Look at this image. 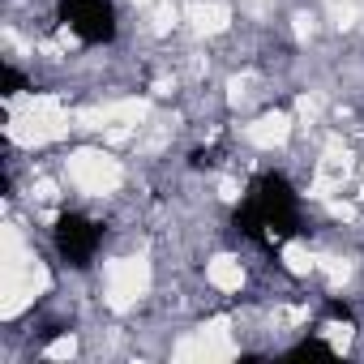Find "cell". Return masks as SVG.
Here are the masks:
<instances>
[{"label":"cell","instance_id":"obj_12","mask_svg":"<svg viewBox=\"0 0 364 364\" xmlns=\"http://www.w3.org/2000/svg\"><path fill=\"white\" fill-rule=\"evenodd\" d=\"M317 266L326 270V279H330V283H347V274H351V262H343V257H321Z\"/></svg>","mask_w":364,"mask_h":364},{"label":"cell","instance_id":"obj_21","mask_svg":"<svg viewBox=\"0 0 364 364\" xmlns=\"http://www.w3.org/2000/svg\"><path fill=\"white\" fill-rule=\"evenodd\" d=\"M133 5H146V0H133Z\"/></svg>","mask_w":364,"mask_h":364},{"label":"cell","instance_id":"obj_2","mask_svg":"<svg viewBox=\"0 0 364 364\" xmlns=\"http://www.w3.org/2000/svg\"><path fill=\"white\" fill-rule=\"evenodd\" d=\"M69 133V112L60 107L56 95H39V99H26L22 107H14L9 116V137L18 146H43V141H56Z\"/></svg>","mask_w":364,"mask_h":364},{"label":"cell","instance_id":"obj_19","mask_svg":"<svg viewBox=\"0 0 364 364\" xmlns=\"http://www.w3.org/2000/svg\"><path fill=\"white\" fill-rule=\"evenodd\" d=\"M219 193H223L228 202H236V198H240V189H236V180H223V185H219Z\"/></svg>","mask_w":364,"mask_h":364},{"label":"cell","instance_id":"obj_18","mask_svg":"<svg viewBox=\"0 0 364 364\" xmlns=\"http://www.w3.org/2000/svg\"><path fill=\"white\" fill-rule=\"evenodd\" d=\"M296 35H300V39H309V35H313V18H304V14H300V18H296Z\"/></svg>","mask_w":364,"mask_h":364},{"label":"cell","instance_id":"obj_11","mask_svg":"<svg viewBox=\"0 0 364 364\" xmlns=\"http://www.w3.org/2000/svg\"><path fill=\"white\" fill-rule=\"evenodd\" d=\"M176 5H167V0H163V5H154V14H150V26H154V35H167L171 26H176Z\"/></svg>","mask_w":364,"mask_h":364},{"label":"cell","instance_id":"obj_1","mask_svg":"<svg viewBox=\"0 0 364 364\" xmlns=\"http://www.w3.org/2000/svg\"><path fill=\"white\" fill-rule=\"evenodd\" d=\"M39 291H48V270L39 266L35 253H26L18 228H5V304H0V313L18 317Z\"/></svg>","mask_w":364,"mask_h":364},{"label":"cell","instance_id":"obj_7","mask_svg":"<svg viewBox=\"0 0 364 364\" xmlns=\"http://www.w3.org/2000/svg\"><path fill=\"white\" fill-rule=\"evenodd\" d=\"M193 35H223L228 22H232V9L223 5V0H193V5L185 9Z\"/></svg>","mask_w":364,"mask_h":364},{"label":"cell","instance_id":"obj_9","mask_svg":"<svg viewBox=\"0 0 364 364\" xmlns=\"http://www.w3.org/2000/svg\"><path fill=\"white\" fill-rule=\"evenodd\" d=\"M326 9H330L338 31H351L360 22V14H364V0H326Z\"/></svg>","mask_w":364,"mask_h":364},{"label":"cell","instance_id":"obj_6","mask_svg":"<svg viewBox=\"0 0 364 364\" xmlns=\"http://www.w3.org/2000/svg\"><path fill=\"white\" fill-rule=\"evenodd\" d=\"M245 137H249L257 150H274V146H283V141L291 137V116H287V112H266V116H257L253 124H245Z\"/></svg>","mask_w":364,"mask_h":364},{"label":"cell","instance_id":"obj_20","mask_svg":"<svg viewBox=\"0 0 364 364\" xmlns=\"http://www.w3.org/2000/svg\"><path fill=\"white\" fill-rule=\"evenodd\" d=\"M330 210H334L338 219H351V215H355V206H347V202H330Z\"/></svg>","mask_w":364,"mask_h":364},{"label":"cell","instance_id":"obj_4","mask_svg":"<svg viewBox=\"0 0 364 364\" xmlns=\"http://www.w3.org/2000/svg\"><path fill=\"white\" fill-rule=\"evenodd\" d=\"M146 291H150V262H146V257H120V262L107 266V287H103L107 309L124 313V309H133Z\"/></svg>","mask_w":364,"mask_h":364},{"label":"cell","instance_id":"obj_14","mask_svg":"<svg viewBox=\"0 0 364 364\" xmlns=\"http://www.w3.org/2000/svg\"><path fill=\"white\" fill-rule=\"evenodd\" d=\"M249 86H253V77H232V82H228V99H232V103L240 107V103H245V99L253 95Z\"/></svg>","mask_w":364,"mask_h":364},{"label":"cell","instance_id":"obj_15","mask_svg":"<svg viewBox=\"0 0 364 364\" xmlns=\"http://www.w3.org/2000/svg\"><path fill=\"white\" fill-rule=\"evenodd\" d=\"M73 351H77V343H73V338H56V343H48V351H43V355H48V360H65V355H73Z\"/></svg>","mask_w":364,"mask_h":364},{"label":"cell","instance_id":"obj_3","mask_svg":"<svg viewBox=\"0 0 364 364\" xmlns=\"http://www.w3.org/2000/svg\"><path fill=\"white\" fill-rule=\"evenodd\" d=\"M65 171H69V185L82 189V193H90V198H107V193H116V189H120V180H124L120 159H112V154H103V150H90V146L77 150V154H69Z\"/></svg>","mask_w":364,"mask_h":364},{"label":"cell","instance_id":"obj_5","mask_svg":"<svg viewBox=\"0 0 364 364\" xmlns=\"http://www.w3.org/2000/svg\"><path fill=\"white\" fill-rule=\"evenodd\" d=\"M236 355V343H232V321L228 317H215L206 321L193 338H185L176 347V360H228Z\"/></svg>","mask_w":364,"mask_h":364},{"label":"cell","instance_id":"obj_16","mask_svg":"<svg viewBox=\"0 0 364 364\" xmlns=\"http://www.w3.org/2000/svg\"><path fill=\"white\" fill-rule=\"evenodd\" d=\"M31 198H35V202H56V185H52V180H35Z\"/></svg>","mask_w":364,"mask_h":364},{"label":"cell","instance_id":"obj_10","mask_svg":"<svg viewBox=\"0 0 364 364\" xmlns=\"http://www.w3.org/2000/svg\"><path fill=\"white\" fill-rule=\"evenodd\" d=\"M283 266H287L291 274H309V270H313L317 262H313V253H309L304 245H296V240H291V245L283 249Z\"/></svg>","mask_w":364,"mask_h":364},{"label":"cell","instance_id":"obj_8","mask_svg":"<svg viewBox=\"0 0 364 364\" xmlns=\"http://www.w3.org/2000/svg\"><path fill=\"white\" fill-rule=\"evenodd\" d=\"M206 279H210V287H219V291H240L245 270H240L236 257H215V262L206 266Z\"/></svg>","mask_w":364,"mask_h":364},{"label":"cell","instance_id":"obj_17","mask_svg":"<svg viewBox=\"0 0 364 364\" xmlns=\"http://www.w3.org/2000/svg\"><path fill=\"white\" fill-rule=\"evenodd\" d=\"M296 112H300V120H309V124H313V120H317V99H309V95H304V99L296 103Z\"/></svg>","mask_w":364,"mask_h":364},{"label":"cell","instance_id":"obj_13","mask_svg":"<svg viewBox=\"0 0 364 364\" xmlns=\"http://www.w3.org/2000/svg\"><path fill=\"white\" fill-rule=\"evenodd\" d=\"M326 343H330L334 351H343V347L351 343V326H338V321H330V326H326Z\"/></svg>","mask_w":364,"mask_h":364}]
</instances>
